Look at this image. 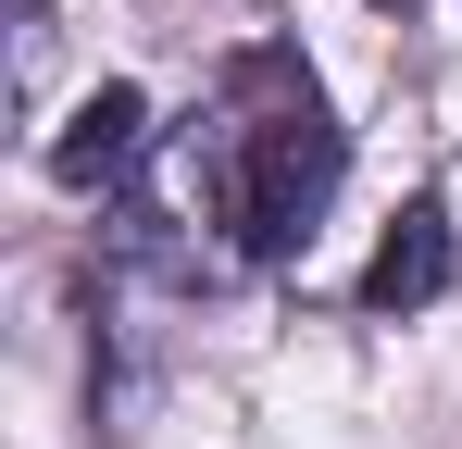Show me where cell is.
<instances>
[{"instance_id": "3957f363", "label": "cell", "mask_w": 462, "mask_h": 449, "mask_svg": "<svg viewBox=\"0 0 462 449\" xmlns=\"http://www.w3.org/2000/svg\"><path fill=\"white\" fill-rule=\"evenodd\" d=\"M151 150H162V138H151V100L113 75V87H88V100H76V125L51 138V175H63V188H125Z\"/></svg>"}, {"instance_id": "6da1fadb", "label": "cell", "mask_w": 462, "mask_h": 449, "mask_svg": "<svg viewBox=\"0 0 462 449\" xmlns=\"http://www.w3.org/2000/svg\"><path fill=\"white\" fill-rule=\"evenodd\" d=\"M350 175V138L325 113L300 50H237L213 113H188L175 138L138 162L125 237L162 275H237V262H300L325 200Z\"/></svg>"}, {"instance_id": "7a4b0ae2", "label": "cell", "mask_w": 462, "mask_h": 449, "mask_svg": "<svg viewBox=\"0 0 462 449\" xmlns=\"http://www.w3.org/2000/svg\"><path fill=\"white\" fill-rule=\"evenodd\" d=\"M450 200H438V188H412V200H400V224H387L375 237V262H363V312H375V325H400V312H438V299H450Z\"/></svg>"}]
</instances>
